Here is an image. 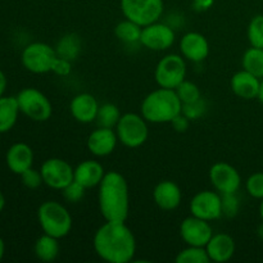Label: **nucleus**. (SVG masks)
Here are the masks:
<instances>
[{
    "instance_id": "nucleus-28",
    "label": "nucleus",
    "mask_w": 263,
    "mask_h": 263,
    "mask_svg": "<svg viewBox=\"0 0 263 263\" xmlns=\"http://www.w3.org/2000/svg\"><path fill=\"white\" fill-rule=\"evenodd\" d=\"M121 116L122 115H121V110L117 105L112 104V103H105V104L99 105L95 122L98 123L99 127L113 128L117 126Z\"/></svg>"
},
{
    "instance_id": "nucleus-1",
    "label": "nucleus",
    "mask_w": 263,
    "mask_h": 263,
    "mask_svg": "<svg viewBox=\"0 0 263 263\" xmlns=\"http://www.w3.org/2000/svg\"><path fill=\"white\" fill-rule=\"evenodd\" d=\"M95 253L109 263H128L134 261L136 240L125 221H105L94 235Z\"/></svg>"
},
{
    "instance_id": "nucleus-29",
    "label": "nucleus",
    "mask_w": 263,
    "mask_h": 263,
    "mask_svg": "<svg viewBox=\"0 0 263 263\" xmlns=\"http://www.w3.org/2000/svg\"><path fill=\"white\" fill-rule=\"evenodd\" d=\"M175 261L176 263H210L211 259L205 247L187 246L177 254Z\"/></svg>"
},
{
    "instance_id": "nucleus-24",
    "label": "nucleus",
    "mask_w": 263,
    "mask_h": 263,
    "mask_svg": "<svg viewBox=\"0 0 263 263\" xmlns=\"http://www.w3.org/2000/svg\"><path fill=\"white\" fill-rule=\"evenodd\" d=\"M59 239L54 238V236L44 234L40 238L36 240L35 243V256L37 259L43 262H53L55 261L58 257L59 252H61V246H59Z\"/></svg>"
},
{
    "instance_id": "nucleus-9",
    "label": "nucleus",
    "mask_w": 263,
    "mask_h": 263,
    "mask_svg": "<svg viewBox=\"0 0 263 263\" xmlns=\"http://www.w3.org/2000/svg\"><path fill=\"white\" fill-rule=\"evenodd\" d=\"M58 58L55 49L45 43L28 44L22 51V64L31 73L43 74L51 72L55 59Z\"/></svg>"
},
{
    "instance_id": "nucleus-8",
    "label": "nucleus",
    "mask_w": 263,
    "mask_h": 263,
    "mask_svg": "<svg viewBox=\"0 0 263 263\" xmlns=\"http://www.w3.org/2000/svg\"><path fill=\"white\" fill-rule=\"evenodd\" d=\"M186 77V62L179 54H167L158 62L154 79L159 87L176 89Z\"/></svg>"
},
{
    "instance_id": "nucleus-43",
    "label": "nucleus",
    "mask_w": 263,
    "mask_h": 263,
    "mask_svg": "<svg viewBox=\"0 0 263 263\" xmlns=\"http://www.w3.org/2000/svg\"><path fill=\"white\" fill-rule=\"evenodd\" d=\"M4 207H5V197H4V194L0 192V212L4 210Z\"/></svg>"
},
{
    "instance_id": "nucleus-33",
    "label": "nucleus",
    "mask_w": 263,
    "mask_h": 263,
    "mask_svg": "<svg viewBox=\"0 0 263 263\" xmlns=\"http://www.w3.org/2000/svg\"><path fill=\"white\" fill-rule=\"evenodd\" d=\"M247 192L256 199H263V172L251 175L246 182Z\"/></svg>"
},
{
    "instance_id": "nucleus-7",
    "label": "nucleus",
    "mask_w": 263,
    "mask_h": 263,
    "mask_svg": "<svg viewBox=\"0 0 263 263\" xmlns=\"http://www.w3.org/2000/svg\"><path fill=\"white\" fill-rule=\"evenodd\" d=\"M163 0H121V10L127 20L144 27L163 14Z\"/></svg>"
},
{
    "instance_id": "nucleus-44",
    "label": "nucleus",
    "mask_w": 263,
    "mask_h": 263,
    "mask_svg": "<svg viewBox=\"0 0 263 263\" xmlns=\"http://www.w3.org/2000/svg\"><path fill=\"white\" fill-rule=\"evenodd\" d=\"M259 215H261V218L263 221V199H261V204H259Z\"/></svg>"
},
{
    "instance_id": "nucleus-11",
    "label": "nucleus",
    "mask_w": 263,
    "mask_h": 263,
    "mask_svg": "<svg viewBox=\"0 0 263 263\" xmlns=\"http://www.w3.org/2000/svg\"><path fill=\"white\" fill-rule=\"evenodd\" d=\"M192 216L205 221H215L222 216V198L218 192L203 190L192 198L189 204Z\"/></svg>"
},
{
    "instance_id": "nucleus-42",
    "label": "nucleus",
    "mask_w": 263,
    "mask_h": 263,
    "mask_svg": "<svg viewBox=\"0 0 263 263\" xmlns=\"http://www.w3.org/2000/svg\"><path fill=\"white\" fill-rule=\"evenodd\" d=\"M4 252H5V244H4V240H3V239L0 238V261H2L3 257H4Z\"/></svg>"
},
{
    "instance_id": "nucleus-16",
    "label": "nucleus",
    "mask_w": 263,
    "mask_h": 263,
    "mask_svg": "<svg viewBox=\"0 0 263 263\" xmlns=\"http://www.w3.org/2000/svg\"><path fill=\"white\" fill-rule=\"evenodd\" d=\"M118 138L113 128L98 127L87 138V149L95 157H107L115 152Z\"/></svg>"
},
{
    "instance_id": "nucleus-30",
    "label": "nucleus",
    "mask_w": 263,
    "mask_h": 263,
    "mask_svg": "<svg viewBox=\"0 0 263 263\" xmlns=\"http://www.w3.org/2000/svg\"><path fill=\"white\" fill-rule=\"evenodd\" d=\"M247 36L252 46L263 49V14L252 18L247 30Z\"/></svg>"
},
{
    "instance_id": "nucleus-15",
    "label": "nucleus",
    "mask_w": 263,
    "mask_h": 263,
    "mask_svg": "<svg viewBox=\"0 0 263 263\" xmlns=\"http://www.w3.org/2000/svg\"><path fill=\"white\" fill-rule=\"evenodd\" d=\"M180 53L187 61L199 63L210 54V44L202 33L187 32L180 40Z\"/></svg>"
},
{
    "instance_id": "nucleus-34",
    "label": "nucleus",
    "mask_w": 263,
    "mask_h": 263,
    "mask_svg": "<svg viewBox=\"0 0 263 263\" xmlns=\"http://www.w3.org/2000/svg\"><path fill=\"white\" fill-rule=\"evenodd\" d=\"M222 198V216L226 217H235L239 212V199L236 198L235 193L233 194H221Z\"/></svg>"
},
{
    "instance_id": "nucleus-4",
    "label": "nucleus",
    "mask_w": 263,
    "mask_h": 263,
    "mask_svg": "<svg viewBox=\"0 0 263 263\" xmlns=\"http://www.w3.org/2000/svg\"><path fill=\"white\" fill-rule=\"evenodd\" d=\"M37 218L44 234L62 239L71 233V213L59 202L55 200L44 202L37 210Z\"/></svg>"
},
{
    "instance_id": "nucleus-35",
    "label": "nucleus",
    "mask_w": 263,
    "mask_h": 263,
    "mask_svg": "<svg viewBox=\"0 0 263 263\" xmlns=\"http://www.w3.org/2000/svg\"><path fill=\"white\" fill-rule=\"evenodd\" d=\"M85 187L81 184H79L77 181H72L68 186L64 187L62 192H63V197L67 202L69 203H77L84 198L85 195Z\"/></svg>"
},
{
    "instance_id": "nucleus-39",
    "label": "nucleus",
    "mask_w": 263,
    "mask_h": 263,
    "mask_svg": "<svg viewBox=\"0 0 263 263\" xmlns=\"http://www.w3.org/2000/svg\"><path fill=\"white\" fill-rule=\"evenodd\" d=\"M213 3L215 0H193V8L198 12H204L212 7Z\"/></svg>"
},
{
    "instance_id": "nucleus-37",
    "label": "nucleus",
    "mask_w": 263,
    "mask_h": 263,
    "mask_svg": "<svg viewBox=\"0 0 263 263\" xmlns=\"http://www.w3.org/2000/svg\"><path fill=\"white\" fill-rule=\"evenodd\" d=\"M71 71H72L71 61L61 58V57H58V58L55 59V63H54L53 69H51V72H54V73L62 77L68 76V74L71 73Z\"/></svg>"
},
{
    "instance_id": "nucleus-21",
    "label": "nucleus",
    "mask_w": 263,
    "mask_h": 263,
    "mask_svg": "<svg viewBox=\"0 0 263 263\" xmlns=\"http://www.w3.org/2000/svg\"><path fill=\"white\" fill-rule=\"evenodd\" d=\"M33 163V152L26 143H15L7 152V166L13 174L21 175L31 168Z\"/></svg>"
},
{
    "instance_id": "nucleus-3",
    "label": "nucleus",
    "mask_w": 263,
    "mask_h": 263,
    "mask_svg": "<svg viewBox=\"0 0 263 263\" xmlns=\"http://www.w3.org/2000/svg\"><path fill=\"white\" fill-rule=\"evenodd\" d=\"M182 103L174 89H159L149 92L141 103V116L151 123H170L181 113Z\"/></svg>"
},
{
    "instance_id": "nucleus-20",
    "label": "nucleus",
    "mask_w": 263,
    "mask_h": 263,
    "mask_svg": "<svg viewBox=\"0 0 263 263\" xmlns=\"http://www.w3.org/2000/svg\"><path fill=\"white\" fill-rule=\"evenodd\" d=\"M259 84H261V79L246 69L236 72L230 80V87L234 94L246 100L256 99L258 95Z\"/></svg>"
},
{
    "instance_id": "nucleus-12",
    "label": "nucleus",
    "mask_w": 263,
    "mask_h": 263,
    "mask_svg": "<svg viewBox=\"0 0 263 263\" xmlns=\"http://www.w3.org/2000/svg\"><path fill=\"white\" fill-rule=\"evenodd\" d=\"M210 181L220 194H236L241 185V177L234 166L217 162L210 168Z\"/></svg>"
},
{
    "instance_id": "nucleus-31",
    "label": "nucleus",
    "mask_w": 263,
    "mask_h": 263,
    "mask_svg": "<svg viewBox=\"0 0 263 263\" xmlns=\"http://www.w3.org/2000/svg\"><path fill=\"white\" fill-rule=\"evenodd\" d=\"M176 91L177 97L180 98L181 103H189V102H194V100H198L200 97V90L194 82L192 81H184L179 85V86L175 89Z\"/></svg>"
},
{
    "instance_id": "nucleus-32",
    "label": "nucleus",
    "mask_w": 263,
    "mask_h": 263,
    "mask_svg": "<svg viewBox=\"0 0 263 263\" xmlns=\"http://www.w3.org/2000/svg\"><path fill=\"white\" fill-rule=\"evenodd\" d=\"M205 109H207V104H205V102L202 98H199V99L194 100V102L182 103L181 113L185 117L189 118L190 121H195L199 120L204 115Z\"/></svg>"
},
{
    "instance_id": "nucleus-5",
    "label": "nucleus",
    "mask_w": 263,
    "mask_h": 263,
    "mask_svg": "<svg viewBox=\"0 0 263 263\" xmlns=\"http://www.w3.org/2000/svg\"><path fill=\"white\" fill-rule=\"evenodd\" d=\"M148 121L138 113H125L121 116L117 126H116V134H117L118 141L127 148H139L143 145L149 136V128L146 125Z\"/></svg>"
},
{
    "instance_id": "nucleus-23",
    "label": "nucleus",
    "mask_w": 263,
    "mask_h": 263,
    "mask_svg": "<svg viewBox=\"0 0 263 263\" xmlns=\"http://www.w3.org/2000/svg\"><path fill=\"white\" fill-rule=\"evenodd\" d=\"M20 112L17 98L0 97V134L8 133L14 127Z\"/></svg>"
},
{
    "instance_id": "nucleus-41",
    "label": "nucleus",
    "mask_w": 263,
    "mask_h": 263,
    "mask_svg": "<svg viewBox=\"0 0 263 263\" xmlns=\"http://www.w3.org/2000/svg\"><path fill=\"white\" fill-rule=\"evenodd\" d=\"M257 99H258L263 104V80L261 81V84H259V90H258V95H257Z\"/></svg>"
},
{
    "instance_id": "nucleus-25",
    "label": "nucleus",
    "mask_w": 263,
    "mask_h": 263,
    "mask_svg": "<svg viewBox=\"0 0 263 263\" xmlns=\"http://www.w3.org/2000/svg\"><path fill=\"white\" fill-rule=\"evenodd\" d=\"M55 51L57 55L61 58L68 59L71 62L74 61L81 53V40L76 33H67L58 41Z\"/></svg>"
},
{
    "instance_id": "nucleus-14",
    "label": "nucleus",
    "mask_w": 263,
    "mask_h": 263,
    "mask_svg": "<svg viewBox=\"0 0 263 263\" xmlns=\"http://www.w3.org/2000/svg\"><path fill=\"white\" fill-rule=\"evenodd\" d=\"M212 235L213 230L210 221L202 220L195 216L186 217L180 225V236L186 246L205 247Z\"/></svg>"
},
{
    "instance_id": "nucleus-38",
    "label": "nucleus",
    "mask_w": 263,
    "mask_h": 263,
    "mask_svg": "<svg viewBox=\"0 0 263 263\" xmlns=\"http://www.w3.org/2000/svg\"><path fill=\"white\" fill-rule=\"evenodd\" d=\"M170 123H171L175 131H177V133H185V131L189 128L190 120L185 117L182 113H180V115H177Z\"/></svg>"
},
{
    "instance_id": "nucleus-26",
    "label": "nucleus",
    "mask_w": 263,
    "mask_h": 263,
    "mask_svg": "<svg viewBox=\"0 0 263 263\" xmlns=\"http://www.w3.org/2000/svg\"><path fill=\"white\" fill-rule=\"evenodd\" d=\"M241 66L243 69L251 72L258 79H263V49L252 46L246 50L241 59Z\"/></svg>"
},
{
    "instance_id": "nucleus-2",
    "label": "nucleus",
    "mask_w": 263,
    "mask_h": 263,
    "mask_svg": "<svg viewBox=\"0 0 263 263\" xmlns=\"http://www.w3.org/2000/svg\"><path fill=\"white\" fill-rule=\"evenodd\" d=\"M99 210L105 221H126L130 211L128 185L122 174L105 172L99 184Z\"/></svg>"
},
{
    "instance_id": "nucleus-17",
    "label": "nucleus",
    "mask_w": 263,
    "mask_h": 263,
    "mask_svg": "<svg viewBox=\"0 0 263 263\" xmlns=\"http://www.w3.org/2000/svg\"><path fill=\"white\" fill-rule=\"evenodd\" d=\"M99 103L94 95L89 92H81L76 95L69 103V112L72 117L80 123H91L97 120Z\"/></svg>"
},
{
    "instance_id": "nucleus-22",
    "label": "nucleus",
    "mask_w": 263,
    "mask_h": 263,
    "mask_svg": "<svg viewBox=\"0 0 263 263\" xmlns=\"http://www.w3.org/2000/svg\"><path fill=\"white\" fill-rule=\"evenodd\" d=\"M104 175V167L102 166V163L86 159L77 164L74 168V181L81 184L85 189H90V187L99 186Z\"/></svg>"
},
{
    "instance_id": "nucleus-45",
    "label": "nucleus",
    "mask_w": 263,
    "mask_h": 263,
    "mask_svg": "<svg viewBox=\"0 0 263 263\" xmlns=\"http://www.w3.org/2000/svg\"><path fill=\"white\" fill-rule=\"evenodd\" d=\"M258 235L261 236V238L263 239V223L258 228Z\"/></svg>"
},
{
    "instance_id": "nucleus-40",
    "label": "nucleus",
    "mask_w": 263,
    "mask_h": 263,
    "mask_svg": "<svg viewBox=\"0 0 263 263\" xmlns=\"http://www.w3.org/2000/svg\"><path fill=\"white\" fill-rule=\"evenodd\" d=\"M5 89H7V77H5L4 72L0 69V97L4 95Z\"/></svg>"
},
{
    "instance_id": "nucleus-36",
    "label": "nucleus",
    "mask_w": 263,
    "mask_h": 263,
    "mask_svg": "<svg viewBox=\"0 0 263 263\" xmlns=\"http://www.w3.org/2000/svg\"><path fill=\"white\" fill-rule=\"evenodd\" d=\"M21 179H22V184L25 185L28 189H37L41 184H44L43 176H41V172L37 170H33L32 167L28 170H26L23 174L20 175Z\"/></svg>"
},
{
    "instance_id": "nucleus-10",
    "label": "nucleus",
    "mask_w": 263,
    "mask_h": 263,
    "mask_svg": "<svg viewBox=\"0 0 263 263\" xmlns=\"http://www.w3.org/2000/svg\"><path fill=\"white\" fill-rule=\"evenodd\" d=\"M40 172L44 184L54 190H63L74 180V168L62 158L46 159Z\"/></svg>"
},
{
    "instance_id": "nucleus-19",
    "label": "nucleus",
    "mask_w": 263,
    "mask_h": 263,
    "mask_svg": "<svg viewBox=\"0 0 263 263\" xmlns=\"http://www.w3.org/2000/svg\"><path fill=\"white\" fill-rule=\"evenodd\" d=\"M153 199L156 204L163 211H174L180 205L182 193L179 185L171 180L158 182L153 190Z\"/></svg>"
},
{
    "instance_id": "nucleus-13",
    "label": "nucleus",
    "mask_w": 263,
    "mask_h": 263,
    "mask_svg": "<svg viewBox=\"0 0 263 263\" xmlns=\"http://www.w3.org/2000/svg\"><path fill=\"white\" fill-rule=\"evenodd\" d=\"M175 43V31L172 27L158 21L144 26L141 30L140 44L153 51H163L171 48Z\"/></svg>"
},
{
    "instance_id": "nucleus-27",
    "label": "nucleus",
    "mask_w": 263,
    "mask_h": 263,
    "mask_svg": "<svg viewBox=\"0 0 263 263\" xmlns=\"http://www.w3.org/2000/svg\"><path fill=\"white\" fill-rule=\"evenodd\" d=\"M143 27L138 23L125 18V21H121L115 28V33L117 39L122 43L126 44H135L140 43V36Z\"/></svg>"
},
{
    "instance_id": "nucleus-18",
    "label": "nucleus",
    "mask_w": 263,
    "mask_h": 263,
    "mask_svg": "<svg viewBox=\"0 0 263 263\" xmlns=\"http://www.w3.org/2000/svg\"><path fill=\"white\" fill-rule=\"evenodd\" d=\"M235 240L233 236L225 233L213 234L205 246V251L211 261L218 263L230 261L235 254Z\"/></svg>"
},
{
    "instance_id": "nucleus-6",
    "label": "nucleus",
    "mask_w": 263,
    "mask_h": 263,
    "mask_svg": "<svg viewBox=\"0 0 263 263\" xmlns=\"http://www.w3.org/2000/svg\"><path fill=\"white\" fill-rule=\"evenodd\" d=\"M18 107L25 116L36 122H45L51 117L53 107L45 94L35 87H26L18 92Z\"/></svg>"
}]
</instances>
